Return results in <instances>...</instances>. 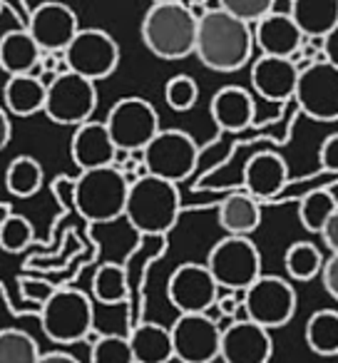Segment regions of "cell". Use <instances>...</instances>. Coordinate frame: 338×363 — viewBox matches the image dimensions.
<instances>
[{"mask_svg": "<svg viewBox=\"0 0 338 363\" xmlns=\"http://www.w3.org/2000/svg\"><path fill=\"white\" fill-rule=\"evenodd\" d=\"M209 112H212V120L219 130L242 132L254 122L257 105H254V97L249 90L237 85H227L219 92H214L212 102H209Z\"/></svg>", "mask_w": 338, "mask_h": 363, "instance_id": "cell-22", "label": "cell"}, {"mask_svg": "<svg viewBox=\"0 0 338 363\" xmlns=\"http://www.w3.org/2000/svg\"><path fill=\"white\" fill-rule=\"evenodd\" d=\"M288 16L303 40H323L338 26V0H291Z\"/></svg>", "mask_w": 338, "mask_h": 363, "instance_id": "cell-23", "label": "cell"}, {"mask_svg": "<svg viewBox=\"0 0 338 363\" xmlns=\"http://www.w3.org/2000/svg\"><path fill=\"white\" fill-rule=\"evenodd\" d=\"M199 21L192 16L187 3L162 0L145 13L142 43L159 60H184L194 55Z\"/></svg>", "mask_w": 338, "mask_h": 363, "instance_id": "cell-2", "label": "cell"}, {"mask_svg": "<svg viewBox=\"0 0 338 363\" xmlns=\"http://www.w3.org/2000/svg\"><path fill=\"white\" fill-rule=\"evenodd\" d=\"M219 227L227 232V237H247L254 234L261 224V204L247 192L229 194L219 204Z\"/></svg>", "mask_w": 338, "mask_h": 363, "instance_id": "cell-25", "label": "cell"}, {"mask_svg": "<svg viewBox=\"0 0 338 363\" xmlns=\"http://www.w3.org/2000/svg\"><path fill=\"white\" fill-rule=\"evenodd\" d=\"M321 281H323V289L338 301V254H331V257L323 262Z\"/></svg>", "mask_w": 338, "mask_h": 363, "instance_id": "cell-39", "label": "cell"}, {"mask_svg": "<svg viewBox=\"0 0 338 363\" xmlns=\"http://www.w3.org/2000/svg\"><path fill=\"white\" fill-rule=\"evenodd\" d=\"M43 50L30 38L26 28L8 30L0 35V70L8 72V77L33 75L40 80L43 77Z\"/></svg>", "mask_w": 338, "mask_h": 363, "instance_id": "cell-21", "label": "cell"}, {"mask_svg": "<svg viewBox=\"0 0 338 363\" xmlns=\"http://www.w3.org/2000/svg\"><path fill=\"white\" fill-rule=\"evenodd\" d=\"M70 155L72 162L80 167V172H92L115 167L120 152H117L105 122L90 120L85 125L75 127V135H72L70 142Z\"/></svg>", "mask_w": 338, "mask_h": 363, "instance_id": "cell-17", "label": "cell"}, {"mask_svg": "<svg viewBox=\"0 0 338 363\" xmlns=\"http://www.w3.org/2000/svg\"><path fill=\"white\" fill-rule=\"evenodd\" d=\"M167 298H169V303L179 311V316L207 313L209 308L217 303L219 286L212 274H209L207 264L187 262L174 269L172 277H169Z\"/></svg>", "mask_w": 338, "mask_h": 363, "instance_id": "cell-14", "label": "cell"}, {"mask_svg": "<svg viewBox=\"0 0 338 363\" xmlns=\"http://www.w3.org/2000/svg\"><path fill=\"white\" fill-rule=\"evenodd\" d=\"M97 110V87L95 82L75 75V72H62L47 85L45 107L43 112L47 120L55 125L80 127L92 120Z\"/></svg>", "mask_w": 338, "mask_h": 363, "instance_id": "cell-9", "label": "cell"}, {"mask_svg": "<svg viewBox=\"0 0 338 363\" xmlns=\"http://www.w3.org/2000/svg\"><path fill=\"white\" fill-rule=\"evenodd\" d=\"M35 239V229H33L30 219L23 214H11L0 222V249L8 254H21Z\"/></svg>", "mask_w": 338, "mask_h": 363, "instance_id": "cell-33", "label": "cell"}, {"mask_svg": "<svg viewBox=\"0 0 338 363\" xmlns=\"http://www.w3.org/2000/svg\"><path fill=\"white\" fill-rule=\"evenodd\" d=\"M174 358L182 363H212L222 348V328L209 313L179 316L169 326Z\"/></svg>", "mask_w": 338, "mask_h": 363, "instance_id": "cell-13", "label": "cell"}, {"mask_svg": "<svg viewBox=\"0 0 338 363\" xmlns=\"http://www.w3.org/2000/svg\"><path fill=\"white\" fill-rule=\"evenodd\" d=\"M318 160H321V167L326 172H338V132L328 135L326 140L321 142Z\"/></svg>", "mask_w": 338, "mask_h": 363, "instance_id": "cell-38", "label": "cell"}, {"mask_svg": "<svg viewBox=\"0 0 338 363\" xmlns=\"http://www.w3.org/2000/svg\"><path fill=\"white\" fill-rule=\"evenodd\" d=\"M222 8L237 21L247 23L249 28L261 23L266 16L274 13L271 0H222Z\"/></svg>", "mask_w": 338, "mask_h": 363, "instance_id": "cell-36", "label": "cell"}, {"mask_svg": "<svg viewBox=\"0 0 338 363\" xmlns=\"http://www.w3.org/2000/svg\"><path fill=\"white\" fill-rule=\"evenodd\" d=\"M55 291L57 289L52 286L50 281H45V279H21L23 298H28V301H33V303H40L43 306Z\"/></svg>", "mask_w": 338, "mask_h": 363, "instance_id": "cell-37", "label": "cell"}, {"mask_svg": "<svg viewBox=\"0 0 338 363\" xmlns=\"http://www.w3.org/2000/svg\"><path fill=\"white\" fill-rule=\"evenodd\" d=\"M288 182V167L276 152H259L244 167V187L257 202H266L281 194Z\"/></svg>", "mask_w": 338, "mask_h": 363, "instance_id": "cell-20", "label": "cell"}, {"mask_svg": "<svg viewBox=\"0 0 338 363\" xmlns=\"http://www.w3.org/2000/svg\"><path fill=\"white\" fill-rule=\"evenodd\" d=\"M130 294V284H127V272L120 264H102L92 277V296L105 306H115L122 303Z\"/></svg>", "mask_w": 338, "mask_h": 363, "instance_id": "cell-30", "label": "cell"}, {"mask_svg": "<svg viewBox=\"0 0 338 363\" xmlns=\"http://www.w3.org/2000/svg\"><path fill=\"white\" fill-rule=\"evenodd\" d=\"M199 162V147L189 132L162 130L142 152V164L154 179L179 184L194 172Z\"/></svg>", "mask_w": 338, "mask_h": 363, "instance_id": "cell-7", "label": "cell"}, {"mask_svg": "<svg viewBox=\"0 0 338 363\" xmlns=\"http://www.w3.org/2000/svg\"><path fill=\"white\" fill-rule=\"evenodd\" d=\"M293 100L316 122L338 120V70L326 60H313L298 72Z\"/></svg>", "mask_w": 338, "mask_h": 363, "instance_id": "cell-12", "label": "cell"}, {"mask_svg": "<svg viewBox=\"0 0 338 363\" xmlns=\"http://www.w3.org/2000/svg\"><path fill=\"white\" fill-rule=\"evenodd\" d=\"M323 254L311 242H293L283 254V267L293 281H311L323 272Z\"/></svg>", "mask_w": 338, "mask_h": 363, "instance_id": "cell-29", "label": "cell"}, {"mask_svg": "<svg viewBox=\"0 0 338 363\" xmlns=\"http://www.w3.org/2000/svg\"><path fill=\"white\" fill-rule=\"evenodd\" d=\"M338 209V202L328 189H316V192L306 194L298 204V219H301L303 229L311 234H321L328 219Z\"/></svg>", "mask_w": 338, "mask_h": 363, "instance_id": "cell-31", "label": "cell"}, {"mask_svg": "<svg viewBox=\"0 0 338 363\" xmlns=\"http://www.w3.org/2000/svg\"><path fill=\"white\" fill-rule=\"evenodd\" d=\"M8 11V3H0V13H6Z\"/></svg>", "mask_w": 338, "mask_h": 363, "instance_id": "cell-44", "label": "cell"}, {"mask_svg": "<svg viewBox=\"0 0 338 363\" xmlns=\"http://www.w3.org/2000/svg\"><path fill=\"white\" fill-rule=\"evenodd\" d=\"M164 100L174 112L192 110L199 100V85L189 75H174L169 77V82L164 87Z\"/></svg>", "mask_w": 338, "mask_h": 363, "instance_id": "cell-35", "label": "cell"}, {"mask_svg": "<svg viewBox=\"0 0 338 363\" xmlns=\"http://www.w3.org/2000/svg\"><path fill=\"white\" fill-rule=\"evenodd\" d=\"M321 239H323V244L328 247V252H331V254H338V209L333 212V217L328 219L326 227H323Z\"/></svg>", "mask_w": 338, "mask_h": 363, "instance_id": "cell-41", "label": "cell"}, {"mask_svg": "<svg viewBox=\"0 0 338 363\" xmlns=\"http://www.w3.org/2000/svg\"><path fill=\"white\" fill-rule=\"evenodd\" d=\"M38 363H80V361L65 351H47V353H43Z\"/></svg>", "mask_w": 338, "mask_h": 363, "instance_id": "cell-43", "label": "cell"}, {"mask_svg": "<svg viewBox=\"0 0 338 363\" xmlns=\"http://www.w3.org/2000/svg\"><path fill=\"white\" fill-rule=\"evenodd\" d=\"M242 296L247 318L266 331L286 326L296 313V291L281 277L261 274Z\"/></svg>", "mask_w": 338, "mask_h": 363, "instance_id": "cell-10", "label": "cell"}, {"mask_svg": "<svg viewBox=\"0 0 338 363\" xmlns=\"http://www.w3.org/2000/svg\"><path fill=\"white\" fill-rule=\"evenodd\" d=\"M45 95H47V87L38 77L33 75L8 77L6 87H3V107H6L8 115L30 117L35 112H43Z\"/></svg>", "mask_w": 338, "mask_h": 363, "instance_id": "cell-26", "label": "cell"}, {"mask_svg": "<svg viewBox=\"0 0 338 363\" xmlns=\"http://www.w3.org/2000/svg\"><path fill=\"white\" fill-rule=\"evenodd\" d=\"M321 55L328 65H333L338 70V26L321 40Z\"/></svg>", "mask_w": 338, "mask_h": 363, "instance_id": "cell-40", "label": "cell"}, {"mask_svg": "<svg viewBox=\"0 0 338 363\" xmlns=\"http://www.w3.org/2000/svg\"><path fill=\"white\" fill-rule=\"evenodd\" d=\"M298 65L293 60L261 55L252 65V87L259 97L269 102H286L293 100L298 82Z\"/></svg>", "mask_w": 338, "mask_h": 363, "instance_id": "cell-19", "label": "cell"}, {"mask_svg": "<svg viewBox=\"0 0 338 363\" xmlns=\"http://www.w3.org/2000/svg\"><path fill=\"white\" fill-rule=\"evenodd\" d=\"M105 127L115 142L117 152H145V147L162 132L157 110L142 97H122L110 107Z\"/></svg>", "mask_w": 338, "mask_h": 363, "instance_id": "cell-8", "label": "cell"}, {"mask_svg": "<svg viewBox=\"0 0 338 363\" xmlns=\"http://www.w3.org/2000/svg\"><path fill=\"white\" fill-rule=\"evenodd\" d=\"M26 30L43 52H65L80 33V23L72 8L62 3H40L30 11V23Z\"/></svg>", "mask_w": 338, "mask_h": 363, "instance_id": "cell-15", "label": "cell"}, {"mask_svg": "<svg viewBox=\"0 0 338 363\" xmlns=\"http://www.w3.org/2000/svg\"><path fill=\"white\" fill-rule=\"evenodd\" d=\"M11 135H13L11 115L6 112V107L0 105V152L8 147V142H11Z\"/></svg>", "mask_w": 338, "mask_h": 363, "instance_id": "cell-42", "label": "cell"}, {"mask_svg": "<svg viewBox=\"0 0 338 363\" xmlns=\"http://www.w3.org/2000/svg\"><path fill=\"white\" fill-rule=\"evenodd\" d=\"M70 72L90 82L105 80L120 65V45L110 33L100 28H80L75 40L62 52Z\"/></svg>", "mask_w": 338, "mask_h": 363, "instance_id": "cell-11", "label": "cell"}, {"mask_svg": "<svg viewBox=\"0 0 338 363\" xmlns=\"http://www.w3.org/2000/svg\"><path fill=\"white\" fill-rule=\"evenodd\" d=\"M303 338L316 356H338V311H333V308L313 311L306 321V328H303Z\"/></svg>", "mask_w": 338, "mask_h": 363, "instance_id": "cell-27", "label": "cell"}, {"mask_svg": "<svg viewBox=\"0 0 338 363\" xmlns=\"http://www.w3.org/2000/svg\"><path fill=\"white\" fill-rule=\"evenodd\" d=\"M127 338H130L135 363H167L174 358L172 333L162 323H137Z\"/></svg>", "mask_w": 338, "mask_h": 363, "instance_id": "cell-24", "label": "cell"}, {"mask_svg": "<svg viewBox=\"0 0 338 363\" xmlns=\"http://www.w3.org/2000/svg\"><path fill=\"white\" fill-rule=\"evenodd\" d=\"M92 298L77 289H57L40 306V328L52 343H77L92 333Z\"/></svg>", "mask_w": 338, "mask_h": 363, "instance_id": "cell-5", "label": "cell"}, {"mask_svg": "<svg viewBox=\"0 0 338 363\" xmlns=\"http://www.w3.org/2000/svg\"><path fill=\"white\" fill-rule=\"evenodd\" d=\"M90 363H135L130 338L120 333H102L92 338Z\"/></svg>", "mask_w": 338, "mask_h": 363, "instance_id": "cell-34", "label": "cell"}, {"mask_svg": "<svg viewBox=\"0 0 338 363\" xmlns=\"http://www.w3.org/2000/svg\"><path fill=\"white\" fill-rule=\"evenodd\" d=\"M43 179H45L43 164L30 155L16 157L6 169V189L21 199L35 197L43 187Z\"/></svg>", "mask_w": 338, "mask_h": 363, "instance_id": "cell-28", "label": "cell"}, {"mask_svg": "<svg viewBox=\"0 0 338 363\" xmlns=\"http://www.w3.org/2000/svg\"><path fill=\"white\" fill-rule=\"evenodd\" d=\"M303 35L291 21L288 13L274 11L261 23L254 26V45L266 57H281V60H293L303 48Z\"/></svg>", "mask_w": 338, "mask_h": 363, "instance_id": "cell-18", "label": "cell"}, {"mask_svg": "<svg viewBox=\"0 0 338 363\" xmlns=\"http://www.w3.org/2000/svg\"><path fill=\"white\" fill-rule=\"evenodd\" d=\"M40 348L30 333L21 328H0V363H38Z\"/></svg>", "mask_w": 338, "mask_h": 363, "instance_id": "cell-32", "label": "cell"}, {"mask_svg": "<svg viewBox=\"0 0 338 363\" xmlns=\"http://www.w3.org/2000/svg\"><path fill=\"white\" fill-rule=\"evenodd\" d=\"M274 356L271 331L252 321H232L222 331L219 358L224 363H269Z\"/></svg>", "mask_w": 338, "mask_h": 363, "instance_id": "cell-16", "label": "cell"}, {"mask_svg": "<svg viewBox=\"0 0 338 363\" xmlns=\"http://www.w3.org/2000/svg\"><path fill=\"white\" fill-rule=\"evenodd\" d=\"M207 269L219 289L247 291L261 277V254L247 237H224L209 249Z\"/></svg>", "mask_w": 338, "mask_h": 363, "instance_id": "cell-6", "label": "cell"}, {"mask_svg": "<svg viewBox=\"0 0 338 363\" xmlns=\"http://www.w3.org/2000/svg\"><path fill=\"white\" fill-rule=\"evenodd\" d=\"M179 212H182V197H179L177 184L154 179L150 174L130 184L125 219L142 237L167 234L177 224Z\"/></svg>", "mask_w": 338, "mask_h": 363, "instance_id": "cell-3", "label": "cell"}, {"mask_svg": "<svg viewBox=\"0 0 338 363\" xmlns=\"http://www.w3.org/2000/svg\"><path fill=\"white\" fill-rule=\"evenodd\" d=\"M254 30L232 18L222 3H207V16L199 21L194 55L214 72H237L252 60Z\"/></svg>", "mask_w": 338, "mask_h": 363, "instance_id": "cell-1", "label": "cell"}, {"mask_svg": "<svg viewBox=\"0 0 338 363\" xmlns=\"http://www.w3.org/2000/svg\"><path fill=\"white\" fill-rule=\"evenodd\" d=\"M130 182L120 172V167L80 172L72 182V202L82 219L90 224H110L125 217Z\"/></svg>", "mask_w": 338, "mask_h": 363, "instance_id": "cell-4", "label": "cell"}]
</instances>
